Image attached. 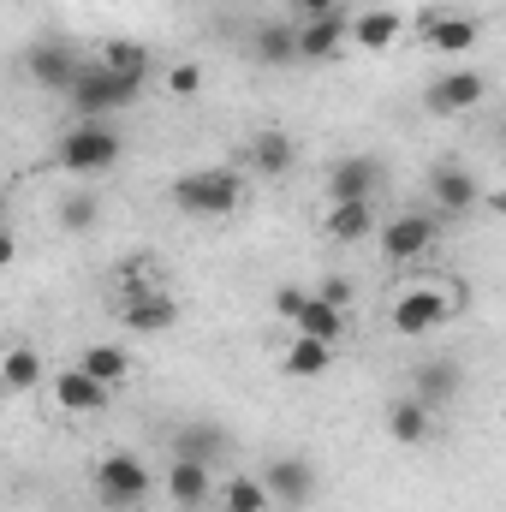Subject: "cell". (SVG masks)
I'll list each match as a JSON object with an SVG mask.
<instances>
[{"instance_id": "6da1fadb", "label": "cell", "mask_w": 506, "mask_h": 512, "mask_svg": "<svg viewBox=\"0 0 506 512\" xmlns=\"http://www.w3.org/2000/svg\"><path fill=\"white\" fill-rule=\"evenodd\" d=\"M173 203L197 221H221V215H239L245 203V179L233 167H197V173H179L173 179Z\"/></svg>"}, {"instance_id": "7a4b0ae2", "label": "cell", "mask_w": 506, "mask_h": 512, "mask_svg": "<svg viewBox=\"0 0 506 512\" xmlns=\"http://www.w3.org/2000/svg\"><path fill=\"white\" fill-rule=\"evenodd\" d=\"M137 90H143V78L137 72H120V66H108V60H90L84 72H78V84H72V108L84 114V120H108V114H120L137 102Z\"/></svg>"}, {"instance_id": "3957f363", "label": "cell", "mask_w": 506, "mask_h": 512, "mask_svg": "<svg viewBox=\"0 0 506 512\" xmlns=\"http://www.w3.org/2000/svg\"><path fill=\"white\" fill-rule=\"evenodd\" d=\"M90 489H96V501L108 512H137L155 495V471H149L137 453H108V459H96Z\"/></svg>"}, {"instance_id": "277c9868", "label": "cell", "mask_w": 506, "mask_h": 512, "mask_svg": "<svg viewBox=\"0 0 506 512\" xmlns=\"http://www.w3.org/2000/svg\"><path fill=\"white\" fill-rule=\"evenodd\" d=\"M54 161L66 173H78V179H96V173H108L120 161V131L108 126V120H78L72 131H60Z\"/></svg>"}, {"instance_id": "5b68a950", "label": "cell", "mask_w": 506, "mask_h": 512, "mask_svg": "<svg viewBox=\"0 0 506 512\" xmlns=\"http://www.w3.org/2000/svg\"><path fill=\"white\" fill-rule=\"evenodd\" d=\"M274 310H280L298 334H316V340H334V346H340V334H346V310H340L334 298H322V292L280 286V292H274Z\"/></svg>"}, {"instance_id": "8992f818", "label": "cell", "mask_w": 506, "mask_h": 512, "mask_svg": "<svg viewBox=\"0 0 506 512\" xmlns=\"http://www.w3.org/2000/svg\"><path fill=\"white\" fill-rule=\"evenodd\" d=\"M120 322L137 334H167L179 322V298L167 292V280H149V286H120Z\"/></svg>"}, {"instance_id": "52a82bcc", "label": "cell", "mask_w": 506, "mask_h": 512, "mask_svg": "<svg viewBox=\"0 0 506 512\" xmlns=\"http://www.w3.org/2000/svg\"><path fill=\"white\" fill-rule=\"evenodd\" d=\"M435 239H441V215H429V209H405V215H393V221L381 227V256H393V262H417V256L435 251Z\"/></svg>"}, {"instance_id": "ba28073f", "label": "cell", "mask_w": 506, "mask_h": 512, "mask_svg": "<svg viewBox=\"0 0 506 512\" xmlns=\"http://www.w3.org/2000/svg\"><path fill=\"white\" fill-rule=\"evenodd\" d=\"M346 42H352V18H346V12L298 18V60L328 66V60H340V54H346Z\"/></svg>"}, {"instance_id": "9c48e42d", "label": "cell", "mask_w": 506, "mask_h": 512, "mask_svg": "<svg viewBox=\"0 0 506 512\" xmlns=\"http://www.w3.org/2000/svg\"><path fill=\"white\" fill-rule=\"evenodd\" d=\"M477 197H483V191H477V179H471L459 161H435V167H429V209H435V215L459 221V215L477 209Z\"/></svg>"}, {"instance_id": "30bf717a", "label": "cell", "mask_w": 506, "mask_h": 512, "mask_svg": "<svg viewBox=\"0 0 506 512\" xmlns=\"http://www.w3.org/2000/svg\"><path fill=\"white\" fill-rule=\"evenodd\" d=\"M381 161L376 155H340L334 167H328V197L334 203H376L381 191Z\"/></svg>"}, {"instance_id": "8fae6325", "label": "cell", "mask_w": 506, "mask_h": 512, "mask_svg": "<svg viewBox=\"0 0 506 512\" xmlns=\"http://www.w3.org/2000/svg\"><path fill=\"white\" fill-rule=\"evenodd\" d=\"M423 48L429 54H441V60H459V54H471L477 48V36H483V24L477 18H465V12H423Z\"/></svg>"}, {"instance_id": "7c38bea8", "label": "cell", "mask_w": 506, "mask_h": 512, "mask_svg": "<svg viewBox=\"0 0 506 512\" xmlns=\"http://www.w3.org/2000/svg\"><path fill=\"white\" fill-rule=\"evenodd\" d=\"M483 96H489V84L477 78V72H465V66H453V72H441L435 84H429V114H441V120H453V114H477L483 108Z\"/></svg>"}, {"instance_id": "4fadbf2b", "label": "cell", "mask_w": 506, "mask_h": 512, "mask_svg": "<svg viewBox=\"0 0 506 512\" xmlns=\"http://www.w3.org/2000/svg\"><path fill=\"white\" fill-rule=\"evenodd\" d=\"M453 310H459V304H447L441 292H405V298L393 304V334L423 340V334H429V328H441Z\"/></svg>"}, {"instance_id": "5bb4252c", "label": "cell", "mask_w": 506, "mask_h": 512, "mask_svg": "<svg viewBox=\"0 0 506 512\" xmlns=\"http://www.w3.org/2000/svg\"><path fill=\"white\" fill-rule=\"evenodd\" d=\"M262 483H268V495H274V501L304 507V501L316 495V465H310L304 453H280V459L262 471Z\"/></svg>"}, {"instance_id": "9a60e30c", "label": "cell", "mask_w": 506, "mask_h": 512, "mask_svg": "<svg viewBox=\"0 0 506 512\" xmlns=\"http://www.w3.org/2000/svg\"><path fill=\"white\" fill-rule=\"evenodd\" d=\"M161 483H167V501H173V507H185V512H197V507H209V501H215V477H209V465H203V459H173Z\"/></svg>"}, {"instance_id": "2e32d148", "label": "cell", "mask_w": 506, "mask_h": 512, "mask_svg": "<svg viewBox=\"0 0 506 512\" xmlns=\"http://www.w3.org/2000/svg\"><path fill=\"white\" fill-rule=\"evenodd\" d=\"M108 393H114V387L96 382L84 364H72V370H60V376H54V405H60V411H72V417L102 411V405H108Z\"/></svg>"}, {"instance_id": "e0dca14e", "label": "cell", "mask_w": 506, "mask_h": 512, "mask_svg": "<svg viewBox=\"0 0 506 512\" xmlns=\"http://www.w3.org/2000/svg\"><path fill=\"white\" fill-rule=\"evenodd\" d=\"M459 387H465V364H459V358H447V352H435V358H423V364H417V387H411V393H417V399H429V405L441 411V405H453V399H459Z\"/></svg>"}, {"instance_id": "ac0fdd59", "label": "cell", "mask_w": 506, "mask_h": 512, "mask_svg": "<svg viewBox=\"0 0 506 512\" xmlns=\"http://www.w3.org/2000/svg\"><path fill=\"white\" fill-rule=\"evenodd\" d=\"M251 54H256V66H268V72L298 66V24H292V18H268V24H256Z\"/></svg>"}, {"instance_id": "d6986e66", "label": "cell", "mask_w": 506, "mask_h": 512, "mask_svg": "<svg viewBox=\"0 0 506 512\" xmlns=\"http://www.w3.org/2000/svg\"><path fill=\"white\" fill-rule=\"evenodd\" d=\"M429 429H435V405H429V399H417V393H399V399L387 405V435H393L399 447H417V441H429Z\"/></svg>"}, {"instance_id": "ffe728a7", "label": "cell", "mask_w": 506, "mask_h": 512, "mask_svg": "<svg viewBox=\"0 0 506 512\" xmlns=\"http://www.w3.org/2000/svg\"><path fill=\"white\" fill-rule=\"evenodd\" d=\"M78 54L72 48H60V42H48V48H36L30 54V78L42 84V90H60V96H72V84H78Z\"/></svg>"}, {"instance_id": "44dd1931", "label": "cell", "mask_w": 506, "mask_h": 512, "mask_svg": "<svg viewBox=\"0 0 506 512\" xmlns=\"http://www.w3.org/2000/svg\"><path fill=\"white\" fill-rule=\"evenodd\" d=\"M245 161H251V173H262V179H280V173H292V161H298V143H292L286 131H262V137H251Z\"/></svg>"}, {"instance_id": "7402d4cb", "label": "cell", "mask_w": 506, "mask_h": 512, "mask_svg": "<svg viewBox=\"0 0 506 512\" xmlns=\"http://www.w3.org/2000/svg\"><path fill=\"white\" fill-rule=\"evenodd\" d=\"M328 370H334V340L298 334V340L286 346V376H298V382H316V376H328Z\"/></svg>"}, {"instance_id": "603a6c76", "label": "cell", "mask_w": 506, "mask_h": 512, "mask_svg": "<svg viewBox=\"0 0 506 512\" xmlns=\"http://www.w3.org/2000/svg\"><path fill=\"white\" fill-rule=\"evenodd\" d=\"M370 233H376V203H334V209H328V239L358 245V239H370Z\"/></svg>"}, {"instance_id": "cb8c5ba5", "label": "cell", "mask_w": 506, "mask_h": 512, "mask_svg": "<svg viewBox=\"0 0 506 512\" xmlns=\"http://www.w3.org/2000/svg\"><path fill=\"white\" fill-rule=\"evenodd\" d=\"M221 447H227V435L215 429V423H191V429H179L173 435V459H221Z\"/></svg>"}, {"instance_id": "d4e9b609", "label": "cell", "mask_w": 506, "mask_h": 512, "mask_svg": "<svg viewBox=\"0 0 506 512\" xmlns=\"http://www.w3.org/2000/svg\"><path fill=\"white\" fill-rule=\"evenodd\" d=\"M393 36H399V12H364V18H352V42L370 48V54H381Z\"/></svg>"}, {"instance_id": "484cf974", "label": "cell", "mask_w": 506, "mask_h": 512, "mask_svg": "<svg viewBox=\"0 0 506 512\" xmlns=\"http://www.w3.org/2000/svg\"><path fill=\"white\" fill-rule=\"evenodd\" d=\"M78 364H84V370H90L96 382H108V387H120V382L131 376V358L120 352V346H90V352H84Z\"/></svg>"}, {"instance_id": "4316f807", "label": "cell", "mask_w": 506, "mask_h": 512, "mask_svg": "<svg viewBox=\"0 0 506 512\" xmlns=\"http://www.w3.org/2000/svg\"><path fill=\"white\" fill-rule=\"evenodd\" d=\"M0 376H6V393H30V387L42 382V352H30V346H12Z\"/></svg>"}, {"instance_id": "83f0119b", "label": "cell", "mask_w": 506, "mask_h": 512, "mask_svg": "<svg viewBox=\"0 0 506 512\" xmlns=\"http://www.w3.org/2000/svg\"><path fill=\"white\" fill-rule=\"evenodd\" d=\"M96 221H102V197H96V191H72V197L60 203V227H66V233H90Z\"/></svg>"}, {"instance_id": "f1b7e54d", "label": "cell", "mask_w": 506, "mask_h": 512, "mask_svg": "<svg viewBox=\"0 0 506 512\" xmlns=\"http://www.w3.org/2000/svg\"><path fill=\"white\" fill-rule=\"evenodd\" d=\"M268 501H274V495H268L262 477H233V483H227V512H268Z\"/></svg>"}, {"instance_id": "f546056e", "label": "cell", "mask_w": 506, "mask_h": 512, "mask_svg": "<svg viewBox=\"0 0 506 512\" xmlns=\"http://www.w3.org/2000/svg\"><path fill=\"white\" fill-rule=\"evenodd\" d=\"M316 292H322V298H334V304H340V310H346V304H352V280H340V274H328V280H322V286H316Z\"/></svg>"}, {"instance_id": "4dcf8cb0", "label": "cell", "mask_w": 506, "mask_h": 512, "mask_svg": "<svg viewBox=\"0 0 506 512\" xmlns=\"http://www.w3.org/2000/svg\"><path fill=\"white\" fill-rule=\"evenodd\" d=\"M167 84H173L179 96H191V90H197L203 78H197V66H173V72H167Z\"/></svg>"}, {"instance_id": "1f68e13d", "label": "cell", "mask_w": 506, "mask_h": 512, "mask_svg": "<svg viewBox=\"0 0 506 512\" xmlns=\"http://www.w3.org/2000/svg\"><path fill=\"white\" fill-rule=\"evenodd\" d=\"M322 12H340V0H298V18H322Z\"/></svg>"}]
</instances>
